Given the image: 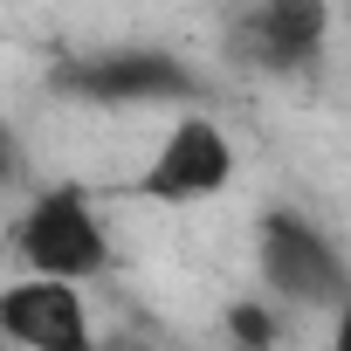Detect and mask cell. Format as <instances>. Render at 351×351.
I'll return each mask as SVG.
<instances>
[{"mask_svg":"<svg viewBox=\"0 0 351 351\" xmlns=\"http://www.w3.org/2000/svg\"><path fill=\"white\" fill-rule=\"evenodd\" d=\"M324 35H330V8H317V0H269V8H248L228 21V56L241 69L289 76V69L324 56Z\"/></svg>","mask_w":351,"mask_h":351,"instance_id":"cell-5","label":"cell"},{"mask_svg":"<svg viewBox=\"0 0 351 351\" xmlns=\"http://www.w3.org/2000/svg\"><path fill=\"white\" fill-rule=\"evenodd\" d=\"M255 269H262L269 303H282V310H324V317H337V303L351 296L344 248L310 214H289V207L262 214V228H255Z\"/></svg>","mask_w":351,"mask_h":351,"instance_id":"cell-2","label":"cell"},{"mask_svg":"<svg viewBox=\"0 0 351 351\" xmlns=\"http://www.w3.org/2000/svg\"><path fill=\"white\" fill-rule=\"evenodd\" d=\"M234 165H241V152H234L228 124L207 117L200 104H186L117 193L152 200V207H207V200H221L234 186Z\"/></svg>","mask_w":351,"mask_h":351,"instance_id":"cell-1","label":"cell"},{"mask_svg":"<svg viewBox=\"0 0 351 351\" xmlns=\"http://www.w3.org/2000/svg\"><path fill=\"white\" fill-rule=\"evenodd\" d=\"M324 351H351V296L337 303V317H330V337H324Z\"/></svg>","mask_w":351,"mask_h":351,"instance_id":"cell-8","label":"cell"},{"mask_svg":"<svg viewBox=\"0 0 351 351\" xmlns=\"http://www.w3.org/2000/svg\"><path fill=\"white\" fill-rule=\"evenodd\" d=\"M62 83L83 90L90 104H165V97H193L186 69L172 56H90Z\"/></svg>","mask_w":351,"mask_h":351,"instance_id":"cell-6","label":"cell"},{"mask_svg":"<svg viewBox=\"0 0 351 351\" xmlns=\"http://www.w3.org/2000/svg\"><path fill=\"white\" fill-rule=\"evenodd\" d=\"M110 351H117V344H110Z\"/></svg>","mask_w":351,"mask_h":351,"instance_id":"cell-9","label":"cell"},{"mask_svg":"<svg viewBox=\"0 0 351 351\" xmlns=\"http://www.w3.org/2000/svg\"><path fill=\"white\" fill-rule=\"evenodd\" d=\"M228 324H234V344H241V351H269V344H276V330H282V324H276V303H262V296L234 303V310H228Z\"/></svg>","mask_w":351,"mask_h":351,"instance_id":"cell-7","label":"cell"},{"mask_svg":"<svg viewBox=\"0 0 351 351\" xmlns=\"http://www.w3.org/2000/svg\"><path fill=\"white\" fill-rule=\"evenodd\" d=\"M0 330L14 351H104L83 289L49 276H14L0 289Z\"/></svg>","mask_w":351,"mask_h":351,"instance_id":"cell-4","label":"cell"},{"mask_svg":"<svg viewBox=\"0 0 351 351\" xmlns=\"http://www.w3.org/2000/svg\"><path fill=\"white\" fill-rule=\"evenodd\" d=\"M14 262L21 276H49V282H90L110 269V228L97 214V200L83 186H49L28 200V214L14 221Z\"/></svg>","mask_w":351,"mask_h":351,"instance_id":"cell-3","label":"cell"}]
</instances>
